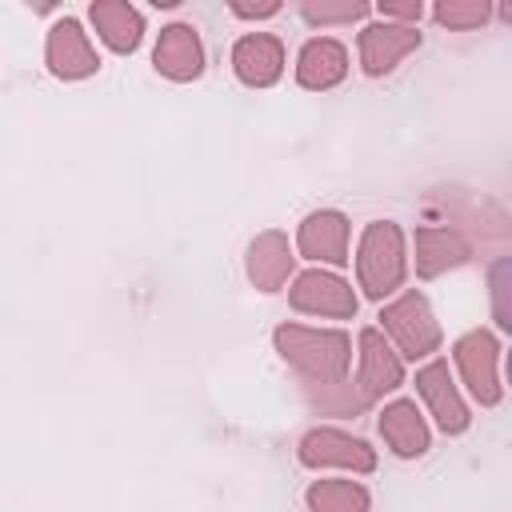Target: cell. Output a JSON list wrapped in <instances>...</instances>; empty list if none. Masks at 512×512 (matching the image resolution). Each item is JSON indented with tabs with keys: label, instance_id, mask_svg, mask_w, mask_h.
Returning a JSON list of instances; mask_svg holds the SVG:
<instances>
[{
	"label": "cell",
	"instance_id": "7a4b0ae2",
	"mask_svg": "<svg viewBox=\"0 0 512 512\" xmlns=\"http://www.w3.org/2000/svg\"><path fill=\"white\" fill-rule=\"evenodd\" d=\"M408 276V244H404V228L392 220H372L360 232L356 244V280L360 292L376 304H384V296H392Z\"/></svg>",
	"mask_w": 512,
	"mask_h": 512
},
{
	"label": "cell",
	"instance_id": "603a6c76",
	"mask_svg": "<svg viewBox=\"0 0 512 512\" xmlns=\"http://www.w3.org/2000/svg\"><path fill=\"white\" fill-rule=\"evenodd\" d=\"M276 12H280L276 0H268V4H232V16H240V20H264V16H276Z\"/></svg>",
	"mask_w": 512,
	"mask_h": 512
},
{
	"label": "cell",
	"instance_id": "277c9868",
	"mask_svg": "<svg viewBox=\"0 0 512 512\" xmlns=\"http://www.w3.org/2000/svg\"><path fill=\"white\" fill-rule=\"evenodd\" d=\"M452 360L460 380L468 384L472 400H480L484 408L504 400V384H500V340L488 328H472L452 344Z\"/></svg>",
	"mask_w": 512,
	"mask_h": 512
},
{
	"label": "cell",
	"instance_id": "2e32d148",
	"mask_svg": "<svg viewBox=\"0 0 512 512\" xmlns=\"http://www.w3.org/2000/svg\"><path fill=\"white\" fill-rule=\"evenodd\" d=\"M468 240L448 224H420L416 228V276L432 280L448 268H460L468 260Z\"/></svg>",
	"mask_w": 512,
	"mask_h": 512
},
{
	"label": "cell",
	"instance_id": "e0dca14e",
	"mask_svg": "<svg viewBox=\"0 0 512 512\" xmlns=\"http://www.w3.org/2000/svg\"><path fill=\"white\" fill-rule=\"evenodd\" d=\"M380 436H384V444L400 456V460H416V456H424L428 452V424H424V416H420V408H416V400H392V404H384V412H380Z\"/></svg>",
	"mask_w": 512,
	"mask_h": 512
},
{
	"label": "cell",
	"instance_id": "44dd1931",
	"mask_svg": "<svg viewBox=\"0 0 512 512\" xmlns=\"http://www.w3.org/2000/svg\"><path fill=\"white\" fill-rule=\"evenodd\" d=\"M488 16H492V4H484V0H440L432 8V20L444 24V28H452V32L480 28Z\"/></svg>",
	"mask_w": 512,
	"mask_h": 512
},
{
	"label": "cell",
	"instance_id": "9c48e42d",
	"mask_svg": "<svg viewBox=\"0 0 512 512\" xmlns=\"http://www.w3.org/2000/svg\"><path fill=\"white\" fill-rule=\"evenodd\" d=\"M416 392L428 404V412L440 424V432H448V436L468 432L472 412H468V404H464V396H460V388H456V380L448 372V360H428L424 368H416Z\"/></svg>",
	"mask_w": 512,
	"mask_h": 512
},
{
	"label": "cell",
	"instance_id": "5bb4252c",
	"mask_svg": "<svg viewBox=\"0 0 512 512\" xmlns=\"http://www.w3.org/2000/svg\"><path fill=\"white\" fill-rule=\"evenodd\" d=\"M244 268H248V280L260 288V292H280L296 268V256H292V244L284 232L268 228L260 236H252L248 244V256H244Z\"/></svg>",
	"mask_w": 512,
	"mask_h": 512
},
{
	"label": "cell",
	"instance_id": "7402d4cb",
	"mask_svg": "<svg viewBox=\"0 0 512 512\" xmlns=\"http://www.w3.org/2000/svg\"><path fill=\"white\" fill-rule=\"evenodd\" d=\"M376 12H380V20H388V24H420V16H424V4L420 0H404V4H396V0H384V4H376Z\"/></svg>",
	"mask_w": 512,
	"mask_h": 512
},
{
	"label": "cell",
	"instance_id": "7c38bea8",
	"mask_svg": "<svg viewBox=\"0 0 512 512\" xmlns=\"http://www.w3.org/2000/svg\"><path fill=\"white\" fill-rule=\"evenodd\" d=\"M152 64L160 76L176 80V84H188L204 72V44H200V32L184 20L160 28V40L152 48Z\"/></svg>",
	"mask_w": 512,
	"mask_h": 512
},
{
	"label": "cell",
	"instance_id": "30bf717a",
	"mask_svg": "<svg viewBox=\"0 0 512 512\" xmlns=\"http://www.w3.org/2000/svg\"><path fill=\"white\" fill-rule=\"evenodd\" d=\"M416 48H420V32L412 24H388V20H380V24L360 28V36H356V56H360L364 76H388Z\"/></svg>",
	"mask_w": 512,
	"mask_h": 512
},
{
	"label": "cell",
	"instance_id": "4fadbf2b",
	"mask_svg": "<svg viewBox=\"0 0 512 512\" xmlns=\"http://www.w3.org/2000/svg\"><path fill=\"white\" fill-rule=\"evenodd\" d=\"M232 72L248 88H272L284 76V44L272 32H248L232 44Z\"/></svg>",
	"mask_w": 512,
	"mask_h": 512
},
{
	"label": "cell",
	"instance_id": "6da1fadb",
	"mask_svg": "<svg viewBox=\"0 0 512 512\" xmlns=\"http://www.w3.org/2000/svg\"><path fill=\"white\" fill-rule=\"evenodd\" d=\"M272 344L288 368H296L300 384H336L348 380L352 340L340 328H308V324H280Z\"/></svg>",
	"mask_w": 512,
	"mask_h": 512
},
{
	"label": "cell",
	"instance_id": "52a82bcc",
	"mask_svg": "<svg viewBox=\"0 0 512 512\" xmlns=\"http://www.w3.org/2000/svg\"><path fill=\"white\" fill-rule=\"evenodd\" d=\"M356 348H360V372H356V392L364 404L396 392L404 384V360L396 356V348L384 340L380 328H360L356 336Z\"/></svg>",
	"mask_w": 512,
	"mask_h": 512
},
{
	"label": "cell",
	"instance_id": "ffe728a7",
	"mask_svg": "<svg viewBox=\"0 0 512 512\" xmlns=\"http://www.w3.org/2000/svg\"><path fill=\"white\" fill-rule=\"evenodd\" d=\"M372 12V4H364V0H308V4H300V16L308 20V24H352V20H364Z\"/></svg>",
	"mask_w": 512,
	"mask_h": 512
},
{
	"label": "cell",
	"instance_id": "ba28073f",
	"mask_svg": "<svg viewBox=\"0 0 512 512\" xmlns=\"http://www.w3.org/2000/svg\"><path fill=\"white\" fill-rule=\"evenodd\" d=\"M44 60H48V72L56 80H84V76H96V68H100V56H96V48H92V40L76 16H60L48 28Z\"/></svg>",
	"mask_w": 512,
	"mask_h": 512
},
{
	"label": "cell",
	"instance_id": "9a60e30c",
	"mask_svg": "<svg viewBox=\"0 0 512 512\" xmlns=\"http://www.w3.org/2000/svg\"><path fill=\"white\" fill-rule=\"evenodd\" d=\"M348 76V48L332 36H312L296 56V84L308 92H328Z\"/></svg>",
	"mask_w": 512,
	"mask_h": 512
},
{
	"label": "cell",
	"instance_id": "8992f818",
	"mask_svg": "<svg viewBox=\"0 0 512 512\" xmlns=\"http://www.w3.org/2000/svg\"><path fill=\"white\" fill-rule=\"evenodd\" d=\"M288 304L304 316H328V320H352L360 308L348 280H340L336 272H324V268L300 272L288 288Z\"/></svg>",
	"mask_w": 512,
	"mask_h": 512
},
{
	"label": "cell",
	"instance_id": "8fae6325",
	"mask_svg": "<svg viewBox=\"0 0 512 512\" xmlns=\"http://www.w3.org/2000/svg\"><path fill=\"white\" fill-rule=\"evenodd\" d=\"M296 248L304 260L344 268L348 264V216L336 208H316L296 228Z\"/></svg>",
	"mask_w": 512,
	"mask_h": 512
},
{
	"label": "cell",
	"instance_id": "d6986e66",
	"mask_svg": "<svg viewBox=\"0 0 512 512\" xmlns=\"http://www.w3.org/2000/svg\"><path fill=\"white\" fill-rule=\"evenodd\" d=\"M304 504L308 512H368L372 496L360 480H312Z\"/></svg>",
	"mask_w": 512,
	"mask_h": 512
},
{
	"label": "cell",
	"instance_id": "3957f363",
	"mask_svg": "<svg viewBox=\"0 0 512 512\" xmlns=\"http://www.w3.org/2000/svg\"><path fill=\"white\" fill-rule=\"evenodd\" d=\"M380 332H384V340L396 344L400 360H428L432 352H440V340H444L428 296L416 288L400 292L396 300H388L380 308Z\"/></svg>",
	"mask_w": 512,
	"mask_h": 512
},
{
	"label": "cell",
	"instance_id": "ac0fdd59",
	"mask_svg": "<svg viewBox=\"0 0 512 512\" xmlns=\"http://www.w3.org/2000/svg\"><path fill=\"white\" fill-rule=\"evenodd\" d=\"M88 16H92L100 40L112 52H136L140 48V40H144V16H140V8H132L124 0H96L88 8Z\"/></svg>",
	"mask_w": 512,
	"mask_h": 512
},
{
	"label": "cell",
	"instance_id": "5b68a950",
	"mask_svg": "<svg viewBox=\"0 0 512 512\" xmlns=\"http://www.w3.org/2000/svg\"><path fill=\"white\" fill-rule=\"evenodd\" d=\"M300 464L304 468H348V472H376V448L352 432H340V428H308L300 436V448H296Z\"/></svg>",
	"mask_w": 512,
	"mask_h": 512
}]
</instances>
